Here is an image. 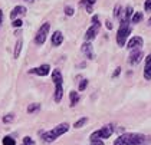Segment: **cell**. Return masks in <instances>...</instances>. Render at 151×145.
Returning <instances> with one entry per match:
<instances>
[{"instance_id": "8fae6325", "label": "cell", "mask_w": 151, "mask_h": 145, "mask_svg": "<svg viewBox=\"0 0 151 145\" xmlns=\"http://www.w3.org/2000/svg\"><path fill=\"white\" fill-rule=\"evenodd\" d=\"M23 14H26V7L24 6H16V7H13L12 13H10V19L16 20V19H19V16H23Z\"/></svg>"}, {"instance_id": "ffe728a7", "label": "cell", "mask_w": 151, "mask_h": 145, "mask_svg": "<svg viewBox=\"0 0 151 145\" xmlns=\"http://www.w3.org/2000/svg\"><path fill=\"white\" fill-rule=\"evenodd\" d=\"M132 14H134V11H132V7L131 6H127L125 7V11H124V17L121 19V20H131V17H132Z\"/></svg>"}, {"instance_id": "4fadbf2b", "label": "cell", "mask_w": 151, "mask_h": 145, "mask_svg": "<svg viewBox=\"0 0 151 145\" xmlns=\"http://www.w3.org/2000/svg\"><path fill=\"white\" fill-rule=\"evenodd\" d=\"M144 78L145 80H151V53L145 57V66H144Z\"/></svg>"}, {"instance_id": "4dcf8cb0", "label": "cell", "mask_w": 151, "mask_h": 145, "mask_svg": "<svg viewBox=\"0 0 151 145\" xmlns=\"http://www.w3.org/2000/svg\"><path fill=\"white\" fill-rule=\"evenodd\" d=\"M119 73H121V67H115V70H114V73H112V78H116Z\"/></svg>"}, {"instance_id": "8992f818", "label": "cell", "mask_w": 151, "mask_h": 145, "mask_svg": "<svg viewBox=\"0 0 151 145\" xmlns=\"http://www.w3.org/2000/svg\"><path fill=\"white\" fill-rule=\"evenodd\" d=\"M99 27H101V23H93L85 33V42H91L92 39H95L98 32H99Z\"/></svg>"}, {"instance_id": "1f68e13d", "label": "cell", "mask_w": 151, "mask_h": 145, "mask_svg": "<svg viewBox=\"0 0 151 145\" xmlns=\"http://www.w3.org/2000/svg\"><path fill=\"white\" fill-rule=\"evenodd\" d=\"M91 145H104V142L99 139V141H92V142H91Z\"/></svg>"}, {"instance_id": "d6986e66", "label": "cell", "mask_w": 151, "mask_h": 145, "mask_svg": "<svg viewBox=\"0 0 151 145\" xmlns=\"http://www.w3.org/2000/svg\"><path fill=\"white\" fill-rule=\"evenodd\" d=\"M26 111H27V113H30V115H32V113H36V112H39L40 111V103H37V102L30 103V105L27 106V109H26Z\"/></svg>"}, {"instance_id": "6da1fadb", "label": "cell", "mask_w": 151, "mask_h": 145, "mask_svg": "<svg viewBox=\"0 0 151 145\" xmlns=\"http://www.w3.org/2000/svg\"><path fill=\"white\" fill-rule=\"evenodd\" d=\"M148 138L142 134H122L114 141V145H144Z\"/></svg>"}, {"instance_id": "277c9868", "label": "cell", "mask_w": 151, "mask_h": 145, "mask_svg": "<svg viewBox=\"0 0 151 145\" xmlns=\"http://www.w3.org/2000/svg\"><path fill=\"white\" fill-rule=\"evenodd\" d=\"M114 131H115L114 125L112 123H108V125H105L102 128L93 131L92 134H91V136H89V139L92 142V141H99V139L102 141V139H106V138H111V135L114 134Z\"/></svg>"}, {"instance_id": "e575fe53", "label": "cell", "mask_w": 151, "mask_h": 145, "mask_svg": "<svg viewBox=\"0 0 151 145\" xmlns=\"http://www.w3.org/2000/svg\"><path fill=\"white\" fill-rule=\"evenodd\" d=\"M86 11L88 13H92V6H86Z\"/></svg>"}, {"instance_id": "ba28073f", "label": "cell", "mask_w": 151, "mask_h": 145, "mask_svg": "<svg viewBox=\"0 0 151 145\" xmlns=\"http://www.w3.org/2000/svg\"><path fill=\"white\" fill-rule=\"evenodd\" d=\"M142 45H144L142 37H141V36H134V37H131V39L128 40L127 47L129 50H137V49H139Z\"/></svg>"}, {"instance_id": "9c48e42d", "label": "cell", "mask_w": 151, "mask_h": 145, "mask_svg": "<svg viewBox=\"0 0 151 145\" xmlns=\"http://www.w3.org/2000/svg\"><path fill=\"white\" fill-rule=\"evenodd\" d=\"M142 57H144V53L141 50H132V53L128 57V63L131 66H135V65H138L139 62L142 60Z\"/></svg>"}, {"instance_id": "7c38bea8", "label": "cell", "mask_w": 151, "mask_h": 145, "mask_svg": "<svg viewBox=\"0 0 151 145\" xmlns=\"http://www.w3.org/2000/svg\"><path fill=\"white\" fill-rule=\"evenodd\" d=\"M62 43H63V34H62V32H59V30L53 32V34H52V46L59 47Z\"/></svg>"}, {"instance_id": "9a60e30c", "label": "cell", "mask_w": 151, "mask_h": 145, "mask_svg": "<svg viewBox=\"0 0 151 145\" xmlns=\"http://www.w3.org/2000/svg\"><path fill=\"white\" fill-rule=\"evenodd\" d=\"M69 100H70V106H75L79 102V93L76 90H70L69 92Z\"/></svg>"}, {"instance_id": "5b68a950", "label": "cell", "mask_w": 151, "mask_h": 145, "mask_svg": "<svg viewBox=\"0 0 151 145\" xmlns=\"http://www.w3.org/2000/svg\"><path fill=\"white\" fill-rule=\"evenodd\" d=\"M49 30H50V23L46 22L43 23L42 26H40V29L37 30V33L35 36V43L39 46H42L45 42H46V37L47 34H49Z\"/></svg>"}, {"instance_id": "cb8c5ba5", "label": "cell", "mask_w": 151, "mask_h": 145, "mask_svg": "<svg viewBox=\"0 0 151 145\" xmlns=\"http://www.w3.org/2000/svg\"><path fill=\"white\" fill-rule=\"evenodd\" d=\"M22 145H35V141L30 136H24L23 138V144Z\"/></svg>"}, {"instance_id": "603a6c76", "label": "cell", "mask_w": 151, "mask_h": 145, "mask_svg": "<svg viewBox=\"0 0 151 145\" xmlns=\"http://www.w3.org/2000/svg\"><path fill=\"white\" fill-rule=\"evenodd\" d=\"M1 142H3V145H16V141L12 136H4Z\"/></svg>"}, {"instance_id": "f1b7e54d", "label": "cell", "mask_w": 151, "mask_h": 145, "mask_svg": "<svg viewBox=\"0 0 151 145\" xmlns=\"http://www.w3.org/2000/svg\"><path fill=\"white\" fill-rule=\"evenodd\" d=\"M12 26H13V27H22V26H23V22H22V19H16V20H13Z\"/></svg>"}, {"instance_id": "3957f363", "label": "cell", "mask_w": 151, "mask_h": 145, "mask_svg": "<svg viewBox=\"0 0 151 145\" xmlns=\"http://www.w3.org/2000/svg\"><path fill=\"white\" fill-rule=\"evenodd\" d=\"M129 23L128 20H121V24H119V29H118V32H116V43L118 46H125L127 43V39L128 36L131 34V26H129Z\"/></svg>"}, {"instance_id": "8d00e7d4", "label": "cell", "mask_w": 151, "mask_h": 145, "mask_svg": "<svg viewBox=\"0 0 151 145\" xmlns=\"http://www.w3.org/2000/svg\"><path fill=\"white\" fill-rule=\"evenodd\" d=\"M24 1H27V3H33L35 0H24Z\"/></svg>"}, {"instance_id": "d6a6232c", "label": "cell", "mask_w": 151, "mask_h": 145, "mask_svg": "<svg viewBox=\"0 0 151 145\" xmlns=\"http://www.w3.org/2000/svg\"><path fill=\"white\" fill-rule=\"evenodd\" d=\"M98 20H99V17H98L96 14H93V16H92V24H93V23H98Z\"/></svg>"}, {"instance_id": "7402d4cb", "label": "cell", "mask_w": 151, "mask_h": 145, "mask_svg": "<svg viewBox=\"0 0 151 145\" xmlns=\"http://www.w3.org/2000/svg\"><path fill=\"white\" fill-rule=\"evenodd\" d=\"M1 121H3V123H12L14 121V115L13 113H7V115H4L1 118Z\"/></svg>"}, {"instance_id": "5bb4252c", "label": "cell", "mask_w": 151, "mask_h": 145, "mask_svg": "<svg viewBox=\"0 0 151 145\" xmlns=\"http://www.w3.org/2000/svg\"><path fill=\"white\" fill-rule=\"evenodd\" d=\"M63 96V88H62V83H55V92H53V99L56 103H59L62 100Z\"/></svg>"}, {"instance_id": "484cf974", "label": "cell", "mask_w": 151, "mask_h": 145, "mask_svg": "<svg viewBox=\"0 0 151 145\" xmlns=\"http://www.w3.org/2000/svg\"><path fill=\"white\" fill-rule=\"evenodd\" d=\"M73 13H75L73 7H70V6H65V14H66V16H73Z\"/></svg>"}, {"instance_id": "52a82bcc", "label": "cell", "mask_w": 151, "mask_h": 145, "mask_svg": "<svg viewBox=\"0 0 151 145\" xmlns=\"http://www.w3.org/2000/svg\"><path fill=\"white\" fill-rule=\"evenodd\" d=\"M29 73H33V75H37V76H47L50 73V66L47 63H45V65H40V66L30 69Z\"/></svg>"}, {"instance_id": "7a4b0ae2", "label": "cell", "mask_w": 151, "mask_h": 145, "mask_svg": "<svg viewBox=\"0 0 151 145\" xmlns=\"http://www.w3.org/2000/svg\"><path fill=\"white\" fill-rule=\"evenodd\" d=\"M69 131V125L66 122L63 123H59L56 126H53V129H49V131H45L42 132V139L45 142H53L55 139H58L60 135L66 134Z\"/></svg>"}, {"instance_id": "d590c367", "label": "cell", "mask_w": 151, "mask_h": 145, "mask_svg": "<svg viewBox=\"0 0 151 145\" xmlns=\"http://www.w3.org/2000/svg\"><path fill=\"white\" fill-rule=\"evenodd\" d=\"M3 23V13H1V10H0V24Z\"/></svg>"}, {"instance_id": "2e32d148", "label": "cell", "mask_w": 151, "mask_h": 145, "mask_svg": "<svg viewBox=\"0 0 151 145\" xmlns=\"http://www.w3.org/2000/svg\"><path fill=\"white\" fill-rule=\"evenodd\" d=\"M52 80H53V83H62V73H60V70L59 69H53V72H52Z\"/></svg>"}, {"instance_id": "e0dca14e", "label": "cell", "mask_w": 151, "mask_h": 145, "mask_svg": "<svg viewBox=\"0 0 151 145\" xmlns=\"http://www.w3.org/2000/svg\"><path fill=\"white\" fill-rule=\"evenodd\" d=\"M144 19V14H142V11H135L134 14H132V17H131V20L129 22L132 23V24H138L141 20Z\"/></svg>"}, {"instance_id": "44dd1931", "label": "cell", "mask_w": 151, "mask_h": 145, "mask_svg": "<svg viewBox=\"0 0 151 145\" xmlns=\"http://www.w3.org/2000/svg\"><path fill=\"white\" fill-rule=\"evenodd\" d=\"M86 122H88V118H86V116H83V118H81V119L75 121V123H73V128H82V126H83Z\"/></svg>"}, {"instance_id": "83f0119b", "label": "cell", "mask_w": 151, "mask_h": 145, "mask_svg": "<svg viewBox=\"0 0 151 145\" xmlns=\"http://www.w3.org/2000/svg\"><path fill=\"white\" fill-rule=\"evenodd\" d=\"M114 16L119 17L121 16V4H115V9H114Z\"/></svg>"}, {"instance_id": "f546056e", "label": "cell", "mask_w": 151, "mask_h": 145, "mask_svg": "<svg viewBox=\"0 0 151 145\" xmlns=\"http://www.w3.org/2000/svg\"><path fill=\"white\" fill-rule=\"evenodd\" d=\"M144 10L145 11L151 10V0H145V3H144Z\"/></svg>"}, {"instance_id": "d4e9b609", "label": "cell", "mask_w": 151, "mask_h": 145, "mask_svg": "<svg viewBox=\"0 0 151 145\" xmlns=\"http://www.w3.org/2000/svg\"><path fill=\"white\" fill-rule=\"evenodd\" d=\"M88 86V79H82V82L79 83V88H78V90H85V88Z\"/></svg>"}, {"instance_id": "74e56055", "label": "cell", "mask_w": 151, "mask_h": 145, "mask_svg": "<svg viewBox=\"0 0 151 145\" xmlns=\"http://www.w3.org/2000/svg\"><path fill=\"white\" fill-rule=\"evenodd\" d=\"M148 24H150V26H151V17H150V19H148Z\"/></svg>"}, {"instance_id": "4316f807", "label": "cell", "mask_w": 151, "mask_h": 145, "mask_svg": "<svg viewBox=\"0 0 151 145\" xmlns=\"http://www.w3.org/2000/svg\"><path fill=\"white\" fill-rule=\"evenodd\" d=\"M95 3H96V0H81L82 6H92Z\"/></svg>"}, {"instance_id": "30bf717a", "label": "cell", "mask_w": 151, "mask_h": 145, "mask_svg": "<svg viewBox=\"0 0 151 145\" xmlns=\"http://www.w3.org/2000/svg\"><path fill=\"white\" fill-rule=\"evenodd\" d=\"M81 50H82V53L86 56L89 60H92L93 57H95V53H93V47H92V45H91L89 42H85V43L81 46Z\"/></svg>"}, {"instance_id": "836d02e7", "label": "cell", "mask_w": 151, "mask_h": 145, "mask_svg": "<svg viewBox=\"0 0 151 145\" xmlns=\"http://www.w3.org/2000/svg\"><path fill=\"white\" fill-rule=\"evenodd\" d=\"M112 27H114V24H112V23H111L109 20H108V22H106V29H109V30H111Z\"/></svg>"}, {"instance_id": "ac0fdd59", "label": "cell", "mask_w": 151, "mask_h": 145, "mask_svg": "<svg viewBox=\"0 0 151 145\" xmlns=\"http://www.w3.org/2000/svg\"><path fill=\"white\" fill-rule=\"evenodd\" d=\"M22 45H23V40H22V39H17L16 46H14V53H13V56H14L16 59L20 56V52H22Z\"/></svg>"}]
</instances>
